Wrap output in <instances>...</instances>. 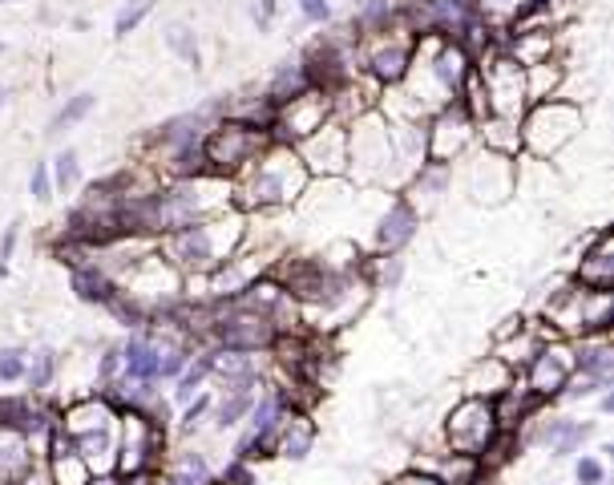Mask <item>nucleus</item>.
<instances>
[{"label":"nucleus","mask_w":614,"mask_h":485,"mask_svg":"<svg viewBox=\"0 0 614 485\" xmlns=\"http://www.w3.org/2000/svg\"><path fill=\"white\" fill-rule=\"evenodd\" d=\"M247 231H251V215L227 207L219 215L194 219V223H186L178 231L158 235L154 247H158V255L178 275H207V271H215L219 263H227L247 243Z\"/></svg>","instance_id":"f257e3e1"},{"label":"nucleus","mask_w":614,"mask_h":485,"mask_svg":"<svg viewBox=\"0 0 614 485\" xmlns=\"http://www.w3.org/2000/svg\"><path fill=\"white\" fill-rule=\"evenodd\" d=\"M312 174L303 170L295 146L271 142L247 170H239L231 178V207L243 215H267V211H283L295 207L303 199Z\"/></svg>","instance_id":"f03ea898"},{"label":"nucleus","mask_w":614,"mask_h":485,"mask_svg":"<svg viewBox=\"0 0 614 485\" xmlns=\"http://www.w3.org/2000/svg\"><path fill=\"white\" fill-rule=\"evenodd\" d=\"M348 130V182L364 186V190H388L396 194L404 186L400 170H396V150H392V126L388 118L372 106L364 114H356L352 122H344Z\"/></svg>","instance_id":"7ed1b4c3"},{"label":"nucleus","mask_w":614,"mask_h":485,"mask_svg":"<svg viewBox=\"0 0 614 485\" xmlns=\"http://www.w3.org/2000/svg\"><path fill=\"white\" fill-rule=\"evenodd\" d=\"M518 130H522V154L546 162L554 154H562L578 130H582V106L570 102V97H542V102H530L526 114L518 118Z\"/></svg>","instance_id":"20e7f679"},{"label":"nucleus","mask_w":614,"mask_h":485,"mask_svg":"<svg viewBox=\"0 0 614 485\" xmlns=\"http://www.w3.org/2000/svg\"><path fill=\"white\" fill-rule=\"evenodd\" d=\"M267 146H271V134L267 130H259L251 122H239V118H219L207 134H202V166H207V174L235 178Z\"/></svg>","instance_id":"39448f33"},{"label":"nucleus","mask_w":614,"mask_h":485,"mask_svg":"<svg viewBox=\"0 0 614 485\" xmlns=\"http://www.w3.org/2000/svg\"><path fill=\"white\" fill-rule=\"evenodd\" d=\"M413 45H417V33L408 29V21H396L392 29L356 41V69L380 89L400 85L408 65H413Z\"/></svg>","instance_id":"423d86ee"},{"label":"nucleus","mask_w":614,"mask_h":485,"mask_svg":"<svg viewBox=\"0 0 614 485\" xmlns=\"http://www.w3.org/2000/svg\"><path fill=\"white\" fill-rule=\"evenodd\" d=\"M477 81L485 93V110L497 118H522L530 97H526V69L509 57L505 49H493L477 61Z\"/></svg>","instance_id":"0eeeda50"},{"label":"nucleus","mask_w":614,"mask_h":485,"mask_svg":"<svg viewBox=\"0 0 614 485\" xmlns=\"http://www.w3.org/2000/svg\"><path fill=\"white\" fill-rule=\"evenodd\" d=\"M118 287L134 304H142L150 316H158L162 308H170L174 300H182V275L154 251H146L138 263H130L122 275H118Z\"/></svg>","instance_id":"6e6552de"},{"label":"nucleus","mask_w":614,"mask_h":485,"mask_svg":"<svg viewBox=\"0 0 614 485\" xmlns=\"http://www.w3.org/2000/svg\"><path fill=\"white\" fill-rule=\"evenodd\" d=\"M473 146H477V118L465 110L461 97H453L449 106H441V110H433L425 118V158L429 162L453 166Z\"/></svg>","instance_id":"1a4fd4ad"},{"label":"nucleus","mask_w":614,"mask_h":485,"mask_svg":"<svg viewBox=\"0 0 614 485\" xmlns=\"http://www.w3.org/2000/svg\"><path fill=\"white\" fill-rule=\"evenodd\" d=\"M170 449V433L162 425H154L146 413L126 409L118 417V473H142V469H158L162 457Z\"/></svg>","instance_id":"9d476101"},{"label":"nucleus","mask_w":614,"mask_h":485,"mask_svg":"<svg viewBox=\"0 0 614 485\" xmlns=\"http://www.w3.org/2000/svg\"><path fill=\"white\" fill-rule=\"evenodd\" d=\"M497 433H501V429H497V413H493V401H485V397H461V401L449 409L445 425H441L445 449L469 453V457H481L485 445H489Z\"/></svg>","instance_id":"9b49d317"},{"label":"nucleus","mask_w":614,"mask_h":485,"mask_svg":"<svg viewBox=\"0 0 614 485\" xmlns=\"http://www.w3.org/2000/svg\"><path fill=\"white\" fill-rule=\"evenodd\" d=\"M570 376H574V340H562V336H546L538 344V352L526 360V368L518 372V380L542 405L562 397V388H566Z\"/></svg>","instance_id":"f8f14e48"},{"label":"nucleus","mask_w":614,"mask_h":485,"mask_svg":"<svg viewBox=\"0 0 614 485\" xmlns=\"http://www.w3.org/2000/svg\"><path fill=\"white\" fill-rule=\"evenodd\" d=\"M324 122H332V97L307 85V89H299L295 97H287V102L275 106L271 142L295 146V142H303L307 134H316Z\"/></svg>","instance_id":"ddd939ff"},{"label":"nucleus","mask_w":614,"mask_h":485,"mask_svg":"<svg viewBox=\"0 0 614 485\" xmlns=\"http://www.w3.org/2000/svg\"><path fill=\"white\" fill-rule=\"evenodd\" d=\"M465 182H469V194L477 203L497 207L509 194H518V158H501V154L477 146L465 166Z\"/></svg>","instance_id":"4468645a"},{"label":"nucleus","mask_w":614,"mask_h":485,"mask_svg":"<svg viewBox=\"0 0 614 485\" xmlns=\"http://www.w3.org/2000/svg\"><path fill=\"white\" fill-rule=\"evenodd\" d=\"M295 154L312 178H344L348 174V130L344 122H324L316 134L295 142Z\"/></svg>","instance_id":"2eb2a0df"},{"label":"nucleus","mask_w":614,"mask_h":485,"mask_svg":"<svg viewBox=\"0 0 614 485\" xmlns=\"http://www.w3.org/2000/svg\"><path fill=\"white\" fill-rule=\"evenodd\" d=\"M417 235H421V215L396 190L388 199V207L372 223V255H404V247L413 243Z\"/></svg>","instance_id":"dca6fc26"},{"label":"nucleus","mask_w":614,"mask_h":485,"mask_svg":"<svg viewBox=\"0 0 614 485\" xmlns=\"http://www.w3.org/2000/svg\"><path fill=\"white\" fill-rule=\"evenodd\" d=\"M211 380L219 384V393L263 388L271 380V360H267V352H223V348H215Z\"/></svg>","instance_id":"f3484780"},{"label":"nucleus","mask_w":614,"mask_h":485,"mask_svg":"<svg viewBox=\"0 0 614 485\" xmlns=\"http://www.w3.org/2000/svg\"><path fill=\"white\" fill-rule=\"evenodd\" d=\"M570 279L586 291H610L614 287V231L602 227L586 247H582V259L574 263Z\"/></svg>","instance_id":"a211bd4d"},{"label":"nucleus","mask_w":614,"mask_h":485,"mask_svg":"<svg viewBox=\"0 0 614 485\" xmlns=\"http://www.w3.org/2000/svg\"><path fill=\"white\" fill-rule=\"evenodd\" d=\"M316 441H320V425H316V417L307 413V409H287V417H283L279 429H275L271 457H283V461L299 465V461L312 457Z\"/></svg>","instance_id":"6ab92c4d"},{"label":"nucleus","mask_w":614,"mask_h":485,"mask_svg":"<svg viewBox=\"0 0 614 485\" xmlns=\"http://www.w3.org/2000/svg\"><path fill=\"white\" fill-rule=\"evenodd\" d=\"M550 332L542 328V320L534 324V320H526V316H509L505 320V328L497 332V344H493V356H501L514 372H522L526 368V360L538 352V344L546 340Z\"/></svg>","instance_id":"aec40b11"},{"label":"nucleus","mask_w":614,"mask_h":485,"mask_svg":"<svg viewBox=\"0 0 614 485\" xmlns=\"http://www.w3.org/2000/svg\"><path fill=\"white\" fill-rule=\"evenodd\" d=\"M449 182H453V166H441V162H425L413 178L404 182V199L413 203V211L425 219V215H433L437 207H441V199L449 194Z\"/></svg>","instance_id":"412c9836"},{"label":"nucleus","mask_w":614,"mask_h":485,"mask_svg":"<svg viewBox=\"0 0 614 485\" xmlns=\"http://www.w3.org/2000/svg\"><path fill=\"white\" fill-rule=\"evenodd\" d=\"M413 465L429 469L441 485H485V465L481 457H469V453H453V449H441V453H429V457H417Z\"/></svg>","instance_id":"4be33fe9"},{"label":"nucleus","mask_w":614,"mask_h":485,"mask_svg":"<svg viewBox=\"0 0 614 485\" xmlns=\"http://www.w3.org/2000/svg\"><path fill=\"white\" fill-rule=\"evenodd\" d=\"M118 348H122V376L118 380H154V384H162L158 380V336H154L150 324L130 332Z\"/></svg>","instance_id":"5701e85b"},{"label":"nucleus","mask_w":614,"mask_h":485,"mask_svg":"<svg viewBox=\"0 0 614 485\" xmlns=\"http://www.w3.org/2000/svg\"><path fill=\"white\" fill-rule=\"evenodd\" d=\"M574 372L590 376L598 388L614 384V348L610 336H578L574 340Z\"/></svg>","instance_id":"b1692460"},{"label":"nucleus","mask_w":614,"mask_h":485,"mask_svg":"<svg viewBox=\"0 0 614 485\" xmlns=\"http://www.w3.org/2000/svg\"><path fill=\"white\" fill-rule=\"evenodd\" d=\"M158 469L166 473L170 485H219V473L211 469L207 453H198V449H190V445L166 449V457H162Z\"/></svg>","instance_id":"393cba45"},{"label":"nucleus","mask_w":614,"mask_h":485,"mask_svg":"<svg viewBox=\"0 0 614 485\" xmlns=\"http://www.w3.org/2000/svg\"><path fill=\"white\" fill-rule=\"evenodd\" d=\"M69 291L81 300V304H93V308H101L106 300H114L118 296V279L101 267V263H93V259H85V263H77V267H69Z\"/></svg>","instance_id":"a878e982"},{"label":"nucleus","mask_w":614,"mask_h":485,"mask_svg":"<svg viewBox=\"0 0 614 485\" xmlns=\"http://www.w3.org/2000/svg\"><path fill=\"white\" fill-rule=\"evenodd\" d=\"M518 380V372L509 368L501 356H485V360H477L469 372H465V397H485V401H493V397H501L509 384Z\"/></svg>","instance_id":"bb28decb"},{"label":"nucleus","mask_w":614,"mask_h":485,"mask_svg":"<svg viewBox=\"0 0 614 485\" xmlns=\"http://www.w3.org/2000/svg\"><path fill=\"white\" fill-rule=\"evenodd\" d=\"M477 146L481 150H493L501 158H518L522 154V130H518V118H497V114H485L477 122Z\"/></svg>","instance_id":"cd10ccee"},{"label":"nucleus","mask_w":614,"mask_h":485,"mask_svg":"<svg viewBox=\"0 0 614 485\" xmlns=\"http://www.w3.org/2000/svg\"><path fill=\"white\" fill-rule=\"evenodd\" d=\"M33 457L37 453H33V445H29V437L21 429L0 425V485H13L29 469Z\"/></svg>","instance_id":"c85d7f7f"},{"label":"nucleus","mask_w":614,"mask_h":485,"mask_svg":"<svg viewBox=\"0 0 614 485\" xmlns=\"http://www.w3.org/2000/svg\"><path fill=\"white\" fill-rule=\"evenodd\" d=\"M57 376H61V352L49 348V344L33 348L29 360H25V380L21 384H29L33 397H49V388L57 384Z\"/></svg>","instance_id":"c756f323"},{"label":"nucleus","mask_w":614,"mask_h":485,"mask_svg":"<svg viewBox=\"0 0 614 485\" xmlns=\"http://www.w3.org/2000/svg\"><path fill=\"white\" fill-rule=\"evenodd\" d=\"M255 393L259 388H239V393H215V405H211V425L219 433H231L247 421L251 405H255Z\"/></svg>","instance_id":"7c9ffc66"},{"label":"nucleus","mask_w":614,"mask_h":485,"mask_svg":"<svg viewBox=\"0 0 614 485\" xmlns=\"http://www.w3.org/2000/svg\"><path fill=\"white\" fill-rule=\"evenodd\" d=\"M526 69V97L530 102H542V97H558L562 93V81H566V69L562 61H542V65H522Z\"/></svg>","instance_id":"2f4dec72"},{"label":"nucleus","mask_w":614,"mask_h":485,"mask_svg":"<svg viewBox=\"0 0 614 485\" xmlns=\"http://www.w3.org/2000/svg\"><path fill=\"white\" fill-rule=\"evenodd\" d=\"M97 110V93H89V89H81V93H73V97H65L61 102V110L49 118V138H57V134H65V130H73V126H81L89 114Z\"/></svg>","instance_id":"473e14b6"},{"label":"nucleus","mask_w":614,"mask_h":485,"mask_svg":"<svg viewBox=\"0 0 614 485\" xmlns=\"http://www.w3.org/2000/svg\"><path fill=\"white\" fill-rule=\"evenodd\" d=\"M162 41H166V49H170L178 61H186L190 69H202V45H198L194 25L174 21V25H166V29H162Z\"/></svg>","instance_id":"72a5a7b5"},{"label":"nucleus","mask_w":614,"mask_h":485,"mask_svg":"<svg viewBox=\"0 0 614 485\" xmlns=\"http://www.w3.org/2000/svg\"><path fill=\"white\" fill-rule=\"evenodd\" d=\"M211 405H215V393H211V388H202V393H194V397L182 405V413L174 417V425H170V429H178L186 441H190V437H198V433H202V425L211 421Z\"/></svg>","instance_id":"f704fd0d"},{"label":"nucleus","mask_w":614,"mask_h":485,"mask_svg":"<svg viewBox=\"0 0 614 485\" xmlns=\"http://www.w3.org/2000/svg\"><path fill=\"white\" fill-rule=\"evenodd\" d=\"M299 89H307V77H303V65H299V57H295V61H283V65L275 69V77L267 81L263 93L279 106V102H287V97H295Z\"/></svg>","instance_id":"c9c22d12"},{"label":"nucleus","mask_w":614,"mask_h":485,"mask_svg":"<svg viewBox=\"0 0 614 485\" xmlns=\"http://www.w3.org/2000/svg\"><path fill=\"white\" fill-rule=\"evenodd\" d=\"M49 174H53V190H57V194L77 190V182H81V154H77L73 146L57 150V154L49 158Z\"/></svg>","instance_id":"e433bc0d"},{"label":"nucleus","mask_w":614,"mask_h":485,"mask_svg":"<svg viewBox=\"0 0 614 485\" xmlns=\"http://www.w3.org/2000/svg\"><path fill=\"white\" fill-rule=\"evenodd\" d=\"M154 5L158 0H126V5L118 9V17H114V41H126L130 33H138V25L154 13Z\"/></svg>","instance_id":"4c0bfd02"},{"label":"nucleus","mask_w":614,"mask_h":485,"mask_svg":"<svg viewBox=\"0 0 614 485\" xmlns=\"http://www.w3.org/2000/svg\"><path fill=\"white\" fill-rule=\"evenodd\" d=\"M25 360H29V348H21V344L0 348V384H21L25 380Z\"/></svg>","instance_id":"58836bf2"},{"label":"nucleus","mask_w":614,"mask_h":485,"mask_svg":"<svg viewBox=\"0 0 614 485\" xmlns=\"http://www.w3.org/2000/svg\"><path fill=\"white\" fill-rule=\"evenodd\" d=\"M477 5H481V17L489 21V29H505L509 21L518 17L522 0H477Z\"/></svg>","instance_id":"ea45409f"},{"label":"nucleus","mask_w":614,"mask_h":485,"mask_svg":"<svg viewBox=\"0 0 614 485\" xmlns=\"http://www.w3.org/2000/svg\"><path fill=\"white\" fill-rule=\"evenodd\" d=\"M574 481H578V485H606V481H610L606 461L594 457V453H582V457L574 461Z\"/></svg>","instance_id":"a19ab883"},{"label":"nucleus","mask_w":614,"mask_h":485,"mask_svg":"<svg viewBox=\"0 0 614 485\" xmlns=\"http://www.w3.org/2000/svg\"><path fill=\"white\" fill-rule=\"evenodd\" d=\"M29 194L37 203H53V174H49V162L41 158V162H33V170H29Z\"/></svg>","instance_id":"79ce46f5"},{"label":"nucleus","mask_w":614,"mask_h":485,"mask_svg":"<svg viewBox=\"0 0 614 485\" xmlns=\"http://www.w3.org/2000/svg\"><path fill=\"white\" fill-rule=\"evenodd\" d=\"M21 219H9L5 227H0V279L9 275V259L17 255V243H21Z\"/></svg>","instance_id":"37998d69"},{"label":"nucleus","mask_w":614,"mask_h":485,"mask_svg":"<svg viewBox=\"0 0 614 485\" xmlns=\"http://www.w3.org/2000/svg\"><path fill=\"white\" fill-rule=\"evenodd\" d=\"M295 5H299V17H303V25H316V29H324L328 21H336L332 0H295Z\"/></svg>","instance_id":"c03bdc74"},{"label":"nucleus","mask_w":614,"mask_h":485,"mask_svg":"<svg viewBox=\"0 0 614 485\" xmlns=\"http://www.w3.org/2000/svg\"><path fill=\"white\" fill-rule=\"evenodd\" d=\"M219 485H259V469H255L251 461L231 457V461H227V469L219 473Z\"/></svg>","instance_id":"a18cd8bd"},{"label":"nucleus","mask_w":614,"mask_h":485,"mask_svg":"<svg viewBox=\"0 0 614 485\" xmlns=\"http://www.w3.org/2000/svg\"><path fill=\"white\" fill-rule=\"evenodd\" d=\"M388 485H441V481H437L429 469H421V465H408V469H400Z\"/></svg>","instance_id":"49530a36"},{"label":"nucleus","mask_w":614,"mask_h":485,"mask_svg":"<svg viewBox=\"0 0 614 485\" xmlns=\"http://www.w3.org/2000/svg\"><path fill=\"white\" fill-rule=\"evenodd\" d=\"M275 13H279V0H259V5H255V25H259V33H267L271 29V21H275Z\"/></svg>","instance_id":"de8ad7c7"},{"label":"nucleus","mask_w":614,"mask_h":485,"mask_svg":"<svg viewBox=\"0 0 614 485\" xmlns=\"http://www.w3.org/2000/svg\"><path fill=\"white\" fill-rule=\"evenodd\" d=\"M89 485H122V473H93Z\"/></svg>","instance_id":"09e8293b"},{"label":"nucleus","mask_w":614,"mask_h":485,"mask_svg":"<svg viewBox=\"0 0 614 485\" xmlns=\"http://www.w3.org/2000/svg\"><path fill=\"white\" fill-rule=\"evenodd\" d=\"M598 409H602V417H610V413H614V388H602V401H598Z\"/></svg>","instance_id":"8fccbe9b"},{"label":"nucleus","mask_w":614,"mask_h":485,"mask_svg":"<svg viewBox=\"0 0 614 485\" xmlns=\"http://www.w3.org/2000/svg\"><path fill=\"white\" fill-rule=\"evenodd\" d=\"M9 97H13V89H9L5 81H0V110H5V106H9Z\"/></svg>","instance_id":"3c124183"},{"label":"nucleus","mask_w":614,"mask_h":485,"mask_svg":"<svg viewBox=\"0 0 614 485\" xmlns=\"http://www.w3.org/2000/svg\"><path fill=\"white\" fill-rule=\"evenodd\" d=\"M348 5H352V9H356V5H364V0H348Z\"/></svg>","instance_id":"603ef678"},{"label":"nucleus","mask_w":614,"mask_h":485,"mask_svg":"<svg viewBox=\"0 0 614 485\" xmlns=\"http://www.w3.org/2000/svg\"><path fill=\"white\" fill-rule=\"evenodd\" d=\"M0 5H17V0H0Z\"/></svg>","instance_id":"864d4df0"},{"label":"nucleus","mask_w":614,"mask_h":485,"mask_svg":"<svg viewBox=\"0 0 614 485\" xmlns=\"http://www.w3.org/2000/svg\"><path fill=\"white\" fill-rule=\"evenodd\" d=\"M0 53H5V41H0Z\"/></svg>","instance_id":"5fc2aeb1"}]
</instances>
